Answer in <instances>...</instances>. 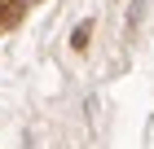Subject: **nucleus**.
<instances>
[{
	"mask_svg": "<svg viewBox=\"0 0 154 149\" xmlns=\"http://www.w3.org/2000/svg\"><path fill=\"white\" fill-rule=\"evenodd\" d=\"M5 9H13V0H0V18H5Z\"/></svg>",
	"mask_w": 154,
	"mask_h": 149,
	"instance_id": "1",
	"label": "nucleus"
}]
</instances>
